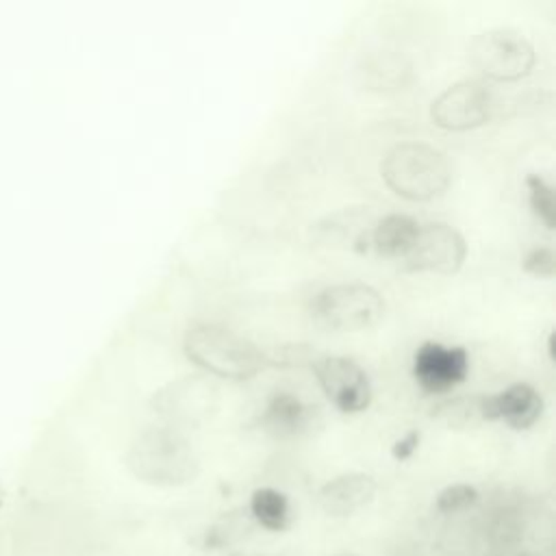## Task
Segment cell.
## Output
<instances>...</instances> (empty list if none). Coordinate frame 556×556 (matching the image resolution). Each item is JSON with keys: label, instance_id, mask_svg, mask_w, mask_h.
Instances as JSON below:
<instances>
[{"label": "cell", "instance_id": "6da1fadb", "mask_svg": "<svg viewBox=\"0 0 556 556\" xmlns=\"http://www.w3.org/2000/svg\"><path fill=\"white\" fill-rule=\"evenodd\" d=\"M126 467L135 478L154 486H180L198 471V454L176 426H148L135 434L126 450Z\"/></svg>", "mask_w": 556, "mask_h": 556}, {"label": "cell", "instance_id": "7a4b0ae2", "mask_svg": "<svg viewBox=\"0 0 556 556\" xmlns=\"http://www.w3.org/2000/svg\"><path fill=\"white\" fill-rule=\"evenodd\" d=\"M185 354L204 371L245 380L269 365V356L254 341L219 324H193L182 339Z\"/></svg>", "mask_w": 556, "mask_h": 556}, {"label": "cell", "instance_id": "3957f363", "mask_svg": "<svg viewBox=\"0 0 556 556\" xmlns=\"http://www.w3.org/2000/svg\"><path fill=\"white\" fill-rule=\"evenodd\" d=\"M380 174L391 191L413 202L441 195L452 180V167L445 154L424 141L393 146L380 163Z\"/></svg>", "mask_w": 556, "mask_h": 556}, {"label": "cell", "instance_id": "277c9868", "mask_svg": "<svg viewBox=\"0 0 556 556\" xmlns=\"http://www.w3.org/2000/svg\"><path fill=\"white\" fill-rule=\"evenodd\" d=\"M313 319L337 332H354L376 326L384 315V298L365 282H341L321 289L311 302Z\"/></svg>", "mask_w": 556, "mask_h": 556}, {"label": "cell", "instance_id": "5b68a950", "mask_svg": "<svg viewBox=\"0 0 556 556\" xmlns=\"http://www.w3.org/2000/svg\"><path fill=\"white\" fill-rule=\"evenodd\" d=\"M471 65L486 78L510 83L530 74L536 54L530 39L508 26H497L480 33L469 46Z\"/></svg>", "mask_w": 556, "mask_h": 556}, {"label": "cell", "instance_id": "8992f818", "mask_svg": "<svg viewBox=\"0 0 556 556\" xmlns=\"http://www.w3.org/2000/svg\"><path fill=\"white\" fill-rule=\"evenodd\" d=\"M495 96L482 80H458L443 89L430 106L432 122L445 130H469L489 122Z\"/></svg>", "mask_w": 556, "mask_h": 556}, {"label": "cell", "instance_id": "52a82bcc", "mask_svg": "<svg viewBox=\"0 0 556 556\" xmlns=\"http://www.w3.org/2000/svg\"><path fill=\"white\" fill-rule=\"evenodd\" d=\"M467 256L465 237L450 224L432 222L419 226V232L402 258L408 271H437L454 274L463 267Z\"/></svg>", "mask_w": 556, "mask_h": 556}, {"label": "cell", "instance_id": "ba28073f", "mask_svg": "<svg viewBox=\"0 0 556 556\" xmlns=\"http://www.w3.org/2000/svg\"><path fill=\"white\" fill-rule=\"evenodd\" d=\"M311 369L326 397L341 413H361L371 402V382L367 371L348 356H319Z\"/></svg>", "mask_w": 556, "mask_h": 556}, {"label": "cell", "instance_id": "9c48e42d", "mask_svg": "<svg viewBox=\"0 0 556 556\" xmlns=\"http://www.w3.org/2000/svg\"><path fill=\"white\" fill-rule=\"evenodd\" d=\"M217 404V387L200 376H185L180 380H172L152 397L154 410L163 415L169 426L202 421L215 413Z\"/></svg>", "mask_w": 556, "mask_h": 556}, {"label": "cell", "instance_id": "30bf717a", "mask_svg": "<svg viewBox=\"0 0 556 556\" xmlns=\"http://www.w3.org/2000/svg\"><path fill=\"white\" fill-rule=\"evenodd\" d=\"M469 374V354L463 345L424 341L413 356V376L428 393H445Z\"/></svg>", "mask_w": 556, "mask_h": 556}, {"label": "cell", "instance_id": "8fae6325", "mask_svg": "<svg viewBox=\"0 0 556 556\" xmlns=\"http://www.w3.org/2000/svg\"><path fill=\"white\" fill-rule=\"evenodd\" d=\"M543 397L528 382H515L500 393L484 395V419H502L515 430H526L541 419Z\"/></svg>", "mask_w": 556, "mask_h": 556}, {"label": "cell", "instance_id": "7c38bea8", "mask_svg": "<svg viewBox=\"0 0 556 556\" xmlns=\"http://www.w3.org/2000/svg\"><path fill=\"white\" fill-rule=\"evenodd\" d=\"M376 495V480L369 473L350 471L328 480L319 489V506L330 517H348L365 508Z\"/></svg>", "mask_w": 556, "mask_h": 556}, {"label": "cell", "instance_id": "4fadbf2b", "mask_svg": "<svg viewBox=\"0 0 556 556\" xmlns=\"http://www.w3.org/2000/svg\"><path fill=\"white\" fill-rule=\"evenodd\" d=\"M419 222L404 213L384 215L380 222L371 226L369 245L387 258H404L419 232Z\"/></svg>", "mask_w": 556, "mask_h": 556}, {"label": "cell", "instance_id": "5bb4252c", "mask_svg": "<svg viewBox=\"0 0 556 556\" xmlns=\"http://www.w3.org/2000/svg\"><path fill=\"white\" fill-rule=\"evenodd\" d=\"M308 417V406L298 395L280 391L267 400L261 413V424L276 437H293L306 428Z\"/></svg>", "mask_w": 556, "mask_h": 556}, {"label": "cell", "instance_id": "9a60e30c", "mask_svg": "<svg viewBox=\"0 0 556 556\" xmlns=\"http://www.w3.org/2000/svg\"><path fill=\"white\" fill-rule=\"evenodd\" d=\"M250 513L256 519V523H261L263 528L274 530V532L287 530L291 523L289 500L282 491H278L274 486H261V489L252 491Z\"/></svg>", "mask_w": 556, "mask_h": 556}, {"label": "cell", "instance_id": "2e32d148", "mask_svg": "<svg viewBox=\"0 0 556 556\" xmlns=\"http://www.w3.org/2000/svg\"><path fill=\"white\" fill-rule=\"evenodd\" d=\"M526 187H528V200L534 211V215L547 226H556V198H554V187L539 174H528L526 176Z\"/></svg>", "mask_w": 556, "mask_h": 556}, {"label": "cell", "instance_id": "e0dca14e", "mask_svg": "<svg viewBox=\"0 0 556 556\" xmlns=\"http://www.w3.org/2000/svg\"><path fill=\"white\" fill-rule=\"evenodd\" d=\"M437 413L454 426H467L478 419H484V397L482 395L454 397V400L443 402Z\"/></svg>", "mask_w": 556, "mask_h": 556}, {"label": "cell", "instance_id": "ac0fdd59", "mask_svg": "<svg viewBox=\"0 0 556 556\" xmlns=\"http://www.w3.org/2000/svg\"><path fill=\"white\" fill-rule=\"evenodd\" d=\"M478 502V489L465 482L450 484L437 495V508L441 513H458Z\"/></svg>", "mask_w": 556, "mask_h": 556}, {"label": "cell", "instance_id": "d6986e66", "mask_svg": "<svg viewBox=\"0 0 556 556\" xmlns=\"http://www.w3.org/2000/svg\"><path fill=\"white\" fill-rule=\"evenodd\" d=\"M523 269L532 276H539V278H552L554 271H556V256H554V250L547 248V245H539V248H532L526 252L523 261H521Z\"/></svg>", "mask_w": 556, "mask_h": 556}, {"label": "cell", "instance_id": "ffe728a7", "mask_svg": "<svg viewBox=\"0 0 556 556\" xmlns=\"http://www.w3.org/2000/svg\"><path fill=\"white\" fill-rule=\"evenodd\" d=\"M417 445H419V432H417V430H408L406 434H402V437L393 443L391 454H393V458H397V460H406V458H410V456L415 454Z\"/></svg>", "mask_w": 556, "mask_h": 556}, {"label": "cell", "instance_id": "44dd1931", "mask_svg": "<svg viewBox=\"0 0 556 556\" xmlns=\"http://www.w3.org/2000/svg\"><path fill=\"white\" fill-rule=\"evenodd\" d=\"M334 556H356V554H334Z\"/></svg>", "mask_w": 556, "mask_h": 556}, {"label": "cell", "instance_id": "7402d4cb", "mask_svg": "<svg viewBox=\"0 0 556 556\" xmlns=\"http://www.w3.org/2000/svg\"><path fill=\"white\" fill-rule=\"evenodd\" d=\"M230 556H248V554H230Z\"/></svg>", "mask_w": 556, "mask_h": 556}]
</instances>
